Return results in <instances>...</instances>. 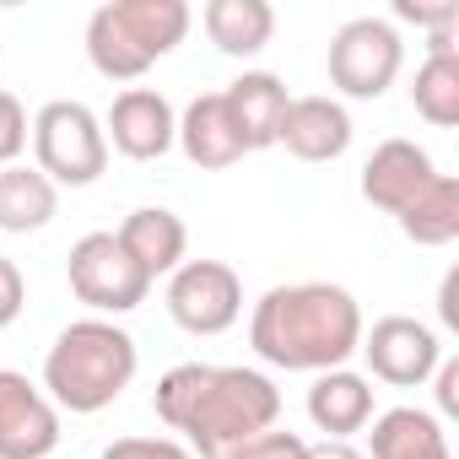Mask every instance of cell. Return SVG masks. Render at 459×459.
Returning <instances> with one entry per match:
<instances>
[{
	"label": "cell",
	"mask_w": 459,
	"mask_h": 459,
	"mask_svg": "<svg viewBox=\"0 0 459 459\" xmlns=\"http://www.w3.org/2000/svg\"><path fill=\"white\" fill-rule=\"evenodd\" d=\"M65 276H71V292H76L98 319L130 314V308H141L146 292H152V276L119 249L114 233H87V238H76V249H71V260H65Z\"/></svg>",
	"instance_id": "cell-7"
},
{
	"label": "cell",
	"mask_w": 459,
	"mask_h": 459,
	"mask_svg": "<svg viewBox=\"0 0 459 459\" xmlns=\"http://www.w3.org/2000/svg\"><path fill=\"white\" fill-rule=\"evenodd\" d=\"M411 103L427 125L454 130L459 125V55H427L411 82Z\"/></svg>",
	"instance_id": "cell-22"
},
{
	"label": "cell",
	"mask_w": 459,
	"mask_h": 459,
	"mask_svg": "<svg viewBox=\"0 0 459 459\" xmlns=\"http://www.w3.org/2000/svg\"><path fill=\"white\" fill-rule=\"evenodd\" d=\"M189 33L184 0H108L87 22V60L108 82H141Z\"/></svg>",
	"instance_id": "cell-4"
},
{
	"label": "cell",
	"mask_w": 459,
	"mask_h": 459,
	"mask_svg": "<svg viewBox=\"0 0 459 459\" xmlns=\"http://www.w3.org/2000/svg\"><path fill=\"white\" fill-rule=\"evenodd\" d=\"M227 459H308V437H298V432H287V427H271V432L238 443Z\"/></svg>",
	"instance_id": "cell-23"
},
{
	"label": "cell",
	"mask_w": 459,
	"mask_h": 459,
	"mask_svg": "<svg viewBox=\"0 0 459 459\" xmlns=\"http://www.w3.org/2000/svg\"><path fill=\"white\" fill-rule=\"evenodd\" d=\"M103 135L114 141L119 157L152 162V157H162V152L173 146L178 114H173V103H168L157 87H125V92L114 98L108 119H103Z\"/></svg>",
	"instance_id": "cell-11"
},
{
	"label": "cell",
	"mask_w": 459,
	"mask_h": 459,
	"mask_svg": "<svg viewBox=\"0 0 459 459\" xmlns=\"http://www.w3.org/2000/svg\"><path fill=\"white\" fill-rule=\"evenodd\" d=\"M28 135H33L28 108H22L12 92H0V168H12V162L28 152Z\"/></svg>",
	"instance_id": "cell-24"
},
{
	"label": "cell",
	"mask_w": 459,
	"mask_h": 459,
	"mask_svg": "<svg viewBox=\"0 0 459 459\" xmlns=\"http://www.w3.org/2000/svg\"><path fill=\"white\" fill-rule=\"evenodd\" d=\"M368 454L362 459H454L448 454V432L432 411L416 405H394L384 416L368 421Z\"/></svg>",
	"instance_id": "cell-18"
},
{
	"label": "cell",
	"mask_w": 459,
	"mask_h": 459,
	"mask_svg": "<svg viewBox=\"0 0 459 459\" xmlns=\"http://www.w3.org/2000/svg\"><path fill=\"white\" fill-rule=\"evenodd\" d=\"M362 362L378 384H394V389H421L437 362H443V341L432 325L411 319V314H384L373 330H362Z\"/></svg>",
	"instance_id": "cell-9"
},
{
	"label": "cell",
	"mask_w": 459,
	"mask_h": 459,
	"mask_svg": "<svg viewBox=\"0 0 459 459\" xmlns=\"http://www.w3.org/2000/svg\"><path fill=\"white\" fill-rule=\"evenodd\" d=\"M200 22H205V39L233 60L260 55L271 44V33H276V12L265 0H211L200 12Z\"/></svg>",
	"instance_id": "cell-20"
},
{
	"label": "cell",
	"mask_w": 459,
	"mask_h": 459,
	"mask_svg": "<svg viewBox=\"0 0 459 459\" xmlns=\"http://www.w3.org/2000/svg\"><path fill=\"white\" fill-rule=\"evenodd\" d=\"M141 368V351H135V335L119 330L114 319H76L55 335L49 357H44V394L55 400V411H71V416H98L108 411L130 378Z\"/></svg>",
	"instance_id": "cell-3"
},
{
	"label": "cell",
	"mask_w": 459,
	"mask_h": 459,
	"mask_svg": "<svg viewBox=\"0 0 459 459\" xmlns=\"http://www.w3.org/2000/svg\"><path fill=\"white\" fill-rule=\"evenodd\" d=\"M22 308H28V281H22L17 260L0 255V330L17 325V319H22Z\"/></svg>",
	"instance_id": "cell-27"
},
{
	"label": "cell",
	"mask_w": 459,
	"mask_h": 459,
	"mask_svg": "<svg viewBox=\"0 0 459 459\" xmlns=\"http://www.w3.org/2000/svg\"><path fill=\"white\" fill-rule=\"evenodd\" d=\"M330 87L341 98H357V103H373L394 87L400 65H405V44L394 33V22L384 17H351L335 28L330 39Z\"/></svg>",
	"instance_id": "cell-6"
},
{
	"label": "cell",
	"mask_w": 459,
	"mask_h": 459,
	"mask_svg": "<svg viewBox=\"0 0 459 459\" xmlns=\"http://www.w3.org/2000/svg\"><path fill=\"white\" fill-rule=\"evenodd\" d=\"M244 314V281L221 260H184L168 276V319L189 335H221Z\"/></svg>",
	"instance_id": "cell-8"
},
{
	"label": "cell",
	"mask_w": 459,
	"mask_h": 459,
	"mask_svg": "<svg viewBox=\"0 0 459 459\" xmlns=\"http://www.w3.org/2000/svg\"><path fill=\"white\" fill-rule=\"evenodd\" d=\"M173 141L184 146V157H189L195 168H211V173H221V168H233V162L249 157V146H244L233 114H227V98H221V92H200V98L178 114V135H173Z\"/></svg>",
	"instance_id": "cell-14"
},
{
	"label": "cell",
	"mask_w": 459,
	"mask_h": 459,
	"mask_svg": "<svg viewBox=\"0 0 459 459\" xmlns=\"http://www.w3.org/2000/svg\"><path fill=\"white\" fill-rule=\"evenodd\" d=\"M60 448L55 400L17 368H0V459H49Z\"/></svg>",
	"instance_id": "cell-10"
},
{
	"label": "cell",
	"mask_w": 459,
	"mask_h": 459,
	"mask_svg": "<svg viewBox=\"0 0 459 459\" xmlns=\"http://www.w3.org/2000/svg\"><path fill=\"white\" fill-rule=\"evenodd\" d=\"M33 168L60 189H87V184H98L103 178V168H108V135H103V119L87 108V103H76V98H55V103H44L39 108V119H33Z\"/></svg>",
	"instance_id": "cell-5"
},
{
	"label": "cell",
	"mask_w": 459,
	"mask_h": 459,
	"mask_svg": "<svg viewBox=\"0 0 459 459\" xmlns=\"http://www.w3.org/2000/svg\"><path fill=\"white\" fill-rule=\"evenodd\" d=\"M221 98H227V114H233V125H238V135H244L249 152L276 146L281 119H287V103H292L287 87H281V76H271V71H244L238 82L221 87Z\"/></svg>",
	"instance_id": "cell-17"
},
{
	"label": "cell",
	"mask_w": 459,
	"mask_h": 459,
	"mask_svg": "<svg viewBox=\"0 0 459 459\" xmlns=\"http://www.w3.org/2000/svg\"><path fill=\"white\" fill-rule=\"evenodd\" d=\"M103 459H195L178 437H114Z\"/></svg>",
	"instance_id": "cell-25"
},
{
	"label": "cell",
	"mask_w": 459,
	"mask_h": 459,
	"mask_svg": "<svg viewBox=\"0 0 459 459\" xmlns=\"http://www.w3.org/2000/svg\"><path fill=\"white\" fill-rule=\"evenodd\" d=\"M400 233L421 249H448L459 238V178L454 173H432V184L394 216Z\"/></svg>",
	"instance_id": "cell-21"
},
{
	"label": "cell",
	"mask_w": 459,
	"mask_h": 459,
	"mask_svg": "<svg viewBox=\"0 0 459 459\" xmlns=\"http://www.w3.org/2000/svg\"><path fill=\"white\" fill-rule=\"evenodd\" d=\"M55 216H60V189L39 168L28 162L0 168V233H44Z\"/></svg>",
	"instance_id": "cell-19"
},
{
	"label": "cell",
	"mask_w": 459,
	"mask_h": 459,
	"mask_svg": "<svg viewBox=\"0 0 459 459\" xmlns=\"http://www.w3.org/2000/svg\"><path fill=\"white\" fill-rule=\"evenodd\" d=\"M432 173H437V162H432L427 146H416V141H405V135L378 141L373 157L362 162V200L378 205V211H389V216H400V211L432 184Z\"/></svg>",
	"instance_id": "cell-12"
},
{
	"label": "cell",
	"mask_w": 459,
	"mask_h": 459,
	"mask_svg": "<svg viewBox=\"0 0 459 459\" xmlns=\"http://www.w3.org/2000/svg\"><path fill=\"white\" fill-rule=\"evenodd\" d=\"M454 298H459V276L448 271V276H443V292H437V314H443L448 330H459V303H454Z\"/></svg>",
	"instance_id": "cell-29"
},
{
	"label": "cell",
	"mask_w": 459,
	"mask_h": 459,
	"mask_svg": "<svg viewBox=\"0 0 459 459\" xmlns=\"http://www.w3.org/2000/svg\"><path fill=\"white\" fill-rule=\"evenodd\" d=\"M119 249L157 281V276H173L184 265V249H189V227L184 216H173L168 205H135L125 221H119Z\"/></svg>",
	"instance_id": "cell-15"
},
{
	"label": "cell",
	"mask_w": 459,
	"mask_h": 459,
	"mask_svg": "<svg viewBox=\"0 0 459 459\" xmlns=\"http://www.w3.org/2000/svg\"><path fill=\"white\" fill-rule=\"evenodd\" d=\"M308 459H362V448H351V443H308Z\"/></svg>",
	"instance_id": "cell-30"
},
{
	"label": "cell",
	"mask_w": 459,
	"mask_h": 459,
	"mask_svg": "<svg viewBox=\"0 0 459 459\" xmlns=\"http://www.w3.org/2000/svg\"><path fill=\"white\" fill-rule=\"evenodd\" d=\"M308 421L330 437V443H351V432H362L373 421V384L351 368H330L314 373L308 389Z\"/></svg>",
	"instance_id": "cell-16"
},
{
	"label": "cell",
	"mask_w": 459,
	"mask_h": 459,
	"mask_svg": "<svg viewBox=\"0 0 459 459\" xmlns=\"http://www.w3.org/2000/svg\"><path fill=\"white\" fill-rule=\"evenodd\" d=\"M351 135H357V125H351L346 103L314 92V98H292L287 103V119H281L276 146H287L298 162H335V157H346Z\"/></svg>",
	"instance_id": "cell-13"
},
{
	"label": "cell",
	"mask_w": 459,
	"mask_h": 459,
	"mask_svg": "<svg viewBox=\"0 0 459 459\" xmlns=\"http://www.w3.org/2000/svg\"><path fill=\"white\" fill-rule=\"evenodd\" d=\"M432 378H437V405H443V416H454V411H459V362L443 357Z\"/></svg>",
	"instance_id": "cell-28"
},
{
	"label": "cell",
	"mask_w": 459,
	"mask_h": 459,
	"mask_svg": "<svg viewBox=\"0 0 459 459\" xmlns=\"http://www.w3.org/2000/svg\"><path fill=\"white\" fill-rule=\"evenodd\" d=\"M362 308L335 281L271 287L249 314V346L281 373H330L346 368L362 346Z\"/></svg>",
	"instance_id": "cell-2"
},
{
	"label": "cell",
	"mask_w": 459,
	"mask_h": 459,
	"mask_svg": "<svg viewBox=\"0 0 459 459\" xmlns=\"http://www.w3.org/2000/svg\"><path fill=\"white\" fill-rule=\"evenodd\" d=\"M152 411L168 432H184L195 459H227L238 443L260 437L281 416V389L260 368L178 362L157 378Z\"/></svg>",
	"instance_id": "cell-1"
},
{
	"label": "cell",
	"mask_w": 459,
	"mask_h": 459,
	"mask_svg": "<svg viewBox=\"0 0 459 459\" xmlns=\"http://www.w3.org/2000/svg\"><path fill=\"white\" fill-rule=\"evenodd\" d=\"M394 17H400V22H416V28H427V33H454V28H459V6H454V0H443V6L400 0V6H394Z\"/></svg>",
	"instance_id": "cell-26"
}]
</instances>
